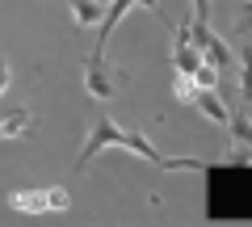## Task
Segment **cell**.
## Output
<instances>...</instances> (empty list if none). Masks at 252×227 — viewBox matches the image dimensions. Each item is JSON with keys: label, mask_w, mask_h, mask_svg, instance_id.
<instances>
[{"label": "cell", "mask_w": 252, "mask_h": 227, "mask_svg": "<svg viewBox=\"0 0 252 227\" xmlns=\"http://www.w3.org/2000/svg\"><path fill=\"white\" fill-rule=\"evenodd\" d=\"M9 206L21 210V215H46V210H67L72 206V194L63 185H51V190H13Z\"/></svg>", "instance_id": "6da1fadb"}, {"label": "cell", "mask_w": 252, "mask_h": 227, "mask_svg": "<svg viewBox=\"0 0 252 227\" xmlns=\"http://www.w3.org/2000/svg\"><path fill=\"white\" fill-rule=\"evenodd\" d=\"M105 147H122V127H118L114 118H97V122H93L89 143H84V152L76 156V173H84V168H89Z\"/></svg>", "instance_id": "7a4b0ae2"}, {"label": "cell", "mask_w": 252, "mask_h": 227, "mask_svg": "<svg viewBox=\"0 0 252 227\" xmlns=\"http://www.w3.org/2000/svg\"><path fill=\"white\" fill-rule=\"evenodd\" d=\"M84 93H89L93 101H114V76L105 72L101 55H89V59H84Z\"/></svg>", "instance_id": "3957f363"}, {"label": "cell", "mask_w": 252, "mask_h": 227, "mask_svg": "<svg viewBox=\"0 0 252 227\" xmlns=\"http://www.w3.org/2000/svg\"><path fill=\"white\" fill-rule=\"evenodd\" d=\"M193 105H198L202 114H206V118L215 122V127H227V122H231V109L223 105V97H219V89H198V97H193Z\"/></svg>", "instance_id": "277c9868"}, {"label": "cell", "mask_w": 252, "mask_h": 227, "mask_svg": "<svg viewBox=\"0 0 252 227\" xmlns=\"http://www.w3.org/2000/svg\"><path fill=\"white\" fill-rule=\"evenodd\" d=\"M130 4H139V0H114V4L105 9V17H101V34H97V46H93V55H105L109 34H114V26L126 17V9H130Z\"/></svg>", "instance_id": "5b68a950"}, {"label": "cell", "mask_w": 252, "mask_h": 227, "mask_svg": "<svg viewBox=\"0 0 252 227\" xmlns=\"http://www.w3.org/2000/svg\"><path fill=\"white\" fill-rule=\"evenodd\" d=\"M206 64V51L198 42H172V67L177 72H198Z\"/></svg>", "instance_id": "8992f818"}, {"label": "cell", "mask_w": 252, "mask_h": 227, "mask_svg": "<svg viewBox=\"0 0 252 227\" xmlns=\"http://www.w3.org/2000/svg\"><path fill=\"white\" fill-rule=\"evenodd\" d=\"M67 9H72V17L80 21V26H101V17H105L109 4H101V0H67Z\"/></svg>", "instance_id": "52a82bcc"}, {"label": "cell", "mask_w": 252, "mask_h": 227, "mask_svg": "<svg viewBox=\"0 0 252 227\" xmlns=\"http://www.w3.org/2000/svg\"><path fill=\"white\" fill-rule=\"evenodd\" d=\"M240 105H252V38H244L240 51Z\"/></svg>", "instance_id": "ba28073f"}, {"label": "cell", "mask_w": 252, "mask_h": 227, "mask_svg": "<svg viewBox=\"0 0 252 227\" xmlns=\"http://www.w3.org/2000/svg\"><path fill=\"white\" fill-rule=\"evenodd\" d=\"M202 51H206V64H215V67H231V64H235L231 46H227V42H223L219 34H210V42L202 46Z\"/></svg>", "instance_id": "9c48e42d"}, {"label": "cell", "mask_w": 252, "mask_h": 227, "mask_svg": "<svg viewBox=\"0 0 252 227\" xmlns=\"http://www.w3.org/2000/svg\"><path fill=\"white\" fill-rule=\"evenodd\" d=\"M30 127H34V109H9V114H4V139L26 135Z\"/></svg>", "instance_id": "30bf717a"}, {"label": "cell", "mask_w": 252, "mask_h": 227, "mask_svg": "<svg viewBox=\"0 0 252 227\" xmlns=\"http://www.w3.org/2000/svg\"><path fill=\"white\" fill-rule=\"evenodd\" d=\"M172 97L177 101H193L198 97V76L193 72H177L172 76Z\"/></svg>", "instance_id": "8fae6325"}, {"label": "cell", "mask_w": 252, "mask_h": 227, "mask_svg": "<svg viewBox=\"0 0 252 227\" xmlns=\"http://www.w3.org/2000/svg\"><path fill=\"white\" fill-rule=\"evenodd\" d=\"M227 130H231V139H235V143H252V122H248V105H244V109H235V114H231Z\"/></svg>", "instance_id": "7c38bea8"}, {"label": "cell", "mask_w": 252, "mask_h": 227, "mask_svg": "<svg viewBox=\"0 0 252 227\" xmlns=\"http://www.w3.org/2000/svg\"><path fill=\"white\" fill-rule=\"evenodd\" d=\"M193 76H198V89H219V67L202 64V67H198V72H193Z\"/></svg>", "instance_id": "4fadbf2b"}, {"label": "cell", "mask_w": 252, "mask_h": 227, "mask_svg": "<svg viewBox=\"0 0 252 227\" xmlns=\"http://www.w3.org/2000/svg\"><path fill=\"white\" fill-rule=\"evenodd\" d=\"M240 34L252 38V0H244V9H240Z\"/></svg>", "instance_id": "5bb4252c"}, {"label": "cell", "mask_w": 252, "mask_h": 227, "mask_svg": "<svg viewBox=\"0 0 252 227\" xmlns=\"http://www.w3.org/2000/svg\"><path fill=\"white\" fill-rule=\"evenodd\" d=\"M9 80H13V72H9V59H4V55H0V97H4V93H9Z\"/></svg>", "instance_id": "9a60e30c"}, {"label": "cell", "mask_w": 252, "mask_h": 227, "mask_svg": "<svg viewBox=\"0 0 252 227\" xmlns=\"http://www.w3.org/2000/svg\"><path fill=\"white\" fill-rule=\"evenodd\" d=\"M193 17H198V21L210 17V0H193Z\"/></svg>", "instance_id": "2e32d148"}, {"label": "cell", "mask_w": 252, "mask_h": 227, "mask_svg": "<svg viewBox=\"0 0 252 227\" xmlns=\"http://www.w3.org/2000/svg\"><path fill=\"white\" fill-rule=\"evenodd\" d=\"M139 9H152V13H156V17H160V21H164V9H160V0H139Z\"/></svg>", "instance_id": "e0dca14e"}, {"label": "cell", "mask_w": 252, "mask_h": 227, "mask_svg": "<svg viewBox=\"0 0 252 227\" xmlns=\"http://www.w3.org/2000/svg\"><path fill=\"white\" fill-rule=\"evenodd\" d=\"M0 139H4V118H0Z\"/></svg>", "instance_id": "ac0fdd59"}]
</instances>
